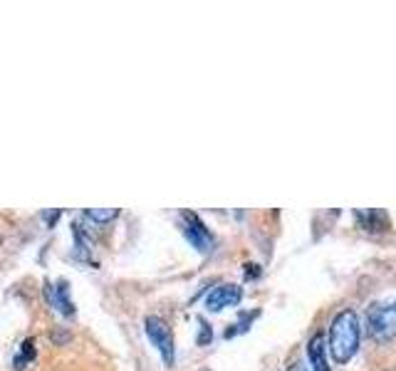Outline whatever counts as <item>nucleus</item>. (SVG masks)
<instances>
[{
  "label": "nucleus",
  "mask_w": 396,
  "mask_h": 371,
  "mask_svg": "<svg viewBox=\"0 0 396 371\" xmlns=\"http://www.w3.org/2000/svg\"><path fill=\"white\" fill-rule=\"evenodd\" d=\"M367 330L377 342H389L396 336V300L374 302L367 310Z\"/></svg>",
  "instance_id": "f03ea898"
},
{
  "label": "nucleus",
  "mask_w": 396,
  "mask_h": 371,
  "mask_svg": "<svg viewBox=\"0 0 396 371\" xmlns=\"http://www.w3.org/2000/svg\"><path fill=\"white\" fill-rule=\"evenodd\" d=\"M32 359H35V342H32V339H25L23 352L15 356V369H25V364Z\"/></svg>",
  "instance_id": "1a4fd4ad"
},
{
  "label": "nucleus",
  "mask_w": 396,
  "mask_h": 371,
  "mask_svg": "<svg viewBox=\"0 0 396 371\" xmlns=\"http://www.w3.org/2000/svg\"><path fill=\"white\" fill-rule=\"evenodd\" d=\"M198 324H201V336H198V344L211 342L213 332H211V327H208V324H206V319H198Z\"/></svg>",
  "instance_id": "9d476101"
},
{
  "label": "nucleus",
  "mask_w": 396,
  "mask_h": 371,
  "mask_svg": "<svg viewBox=\"0 0 396 371\" xmlns=\"http://www.w3.org/2000/svg\"><path fill=\"white\" fill-rule=\"evenodd\" d=\"M89 220H95V223H109V220H114L119 216L117 208H104V211H100V208H89L87 213H84Z\"/></svg>",
  "instance_id": "6e6552de"
},
{
  "label": "nucleus",
  "mask_w": 396,
  "mask_h": 371,
  "mask_svg": "<svg viewBox=\"0 0 396 371\" xmlns=\"http://www.w3.org/2000/svg\"><path fill=\"white\" fill-rule=\"evenodd\" d=\"M181 228H184V236L186 240L191 242V245L198 250V253L208 255L213 253V236H211V230L206 228V223H203L196 213L191 211H184L181 213Z\"/></svg>",
  "instance_id": "20e7f679"
},
{
  "label": "nucleus",
  "mask_w": 396,
  "mask_h": 371,
  "mask_svg": "<svg viewBox=\"0 0 396 371\" xmlns=\"http://www.w3.org/2000/svg\"><path fill=\"white\" fill-rule=\"evenodd\" d=\"M359 339H361V324H359V314L355 310H342L332 317L330 322V332H327V349H330L332 359L337 364H347L352 361V356L359 349Z\"/></svg>",
  "instance_id": "f257e3e1"
},
{
  "label": "nucleus",
  "mask_w": 396,
  "mask_h": 371,
  "mask_svg": "<svg viewBox=\"0 0 396 371\" xmlns=\"http://www.w3.org/2000/svg\"><path fill=\"white\" fill-rule=\"evenodd\" d=\"M287 371H310V369H308V364H305V361H295V364H292Z\"/></svg>",
  "instance_id": "9b49d317"
},
{
  "label": "nucleus",
  "mask_w": 396,
  "mask_h": 371,
  "mask_svg": "<svg viewBox=\"0 0 396 371\" xmlns=\"http://www.w3.org/2000/svg\"><path fill=\"white\" fill-rule=\"evenodd\" d=\"M308 359L312 371H330V364H327V344L325 336L314 334L308 344Z\"/></svg>",
  "instance_id": "0eeeda50"
},
{
  "label": "nucleus",
  "mask_w": 396,
  "mask_h": 371,
  "mask_svg": "<svg viewBox=\"0 0 396 371\" xmlns=\"http://www.w3.org/2000/svg\"><path fill=\"white\" fill-rule=\"evenodd\" d=\"M243 300V289L233 283H223L218 287H213L206 297V307L211 312H220L225 307H236Z\"/></svg>",
  "instance_id": "39448f33"
},
{
  "label": "nucleus",
  "mask_w": 396,
  "mask_h": 371,
  "mask_svg": "<svg viewBox=\"0 0 396 371\" xmlns=\"http://www.w3.org/2000/svg\"><path fill=\"white\" fill-rule=\"evenodd\" d=\"M144 330H147L149 342L159 349L164 364L173 366V361H176V349H173V334H171V330H169V324L154 314V317L144 319Z\"/></svg>",
  "instance_id": "7ed1b4c3"
},
{
  "label": "nucleus",
  "mask_w": 396,
  "mask_h": 371,
  "mask_svg": "<svg viewBox=\"0 0 396 371\" xmlns=\"http://www.w3.org/2000/svg\"><path fill=\"white\" fill-rule=\"evenodd\" d=\"M45 295H48V302L53 307H57L59 312L65 314V317H72L75 314V305H72V300L67 297V285L59 280L57 285H45Z\"/></svg>",
  "instance_id": "423d86ee"
}]
</instances>
